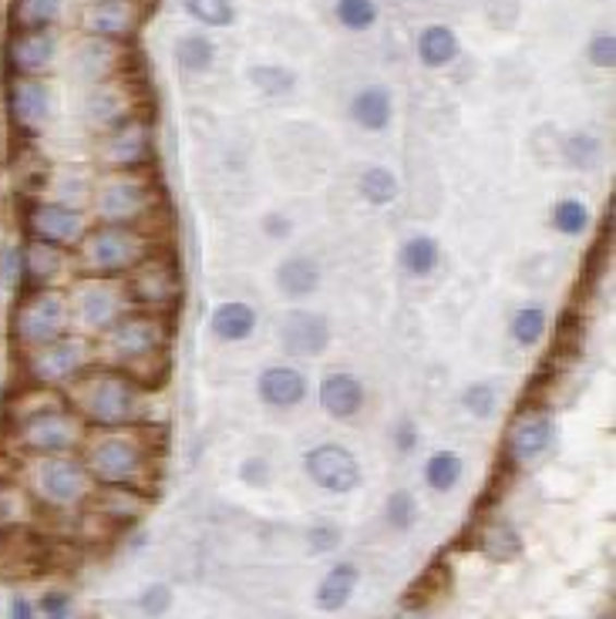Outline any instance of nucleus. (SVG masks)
I'll use <instances>...</instances> for the list:
<instances>
[{
	"mask_svg": "<svg viewBox=\"0 0 616 619\" xmlns=\"http://www.w3.org/2000/svg\"><path fill=\"white\" fill-rule=\"evenodd\" d=\"M82 461L95 485H119L152 495L162 475L166 424H125V428H88Z\"/></svg>",
	"mask_w": 616,
	"mask_h": 619,
	"instance_id": "obj_1",
	"label": "nucleus"
},
{
	"mask_svg": "<svg viewBox=\"0 0 616 619\" xmlns=\"http://www.w3.org/2000/svg\"><path fill=\"white\" fill-rule=\"evenodd\" d=\"M172 333L176 327L169 314L129 310L119 324H111L101 337H95V357L98 364L135 377L152 391H162L169 377Z\"/></svg>",
	"mask_w": 616,
	"mask_h": 619,
	"instance_id": "obj_2",
	"label": "nucleus"
},
{
	"mask_svg": "<svg viewBox=\"0 0 616 619\" xmlns=\"http://www.w3.org/2000/svg\"><path fill=\"white\" fill-rule=\"evenodd\" d=\"M64 401L78 414L88 428H125V424H162V414L156 411L159 391L138 384L135 377L95 364L88 374L74 380Z\"/></svg>",
	"mask_w": 616,
	"mask_h": 619,
	"instance_id": "obj_3",
	"label": "nucleus"
},
{
	"mask_svg": "<svg viewBox=\"0 0 616 619\" xmlns=\"http://www.w3.org/2000/svg\"><path fill=\"white\" fill-rule=\"evenodd\" d=\"M11 445L24 458L41 454H78L88 424L71 411L61 391H45V387H24L14 398V414H8Z\"/></svg>",
	"mask_w": 616,
	"mask_h": 619,
	"instance_id": "obj_4",
	"label": "nucleus"
},
{
	"mask_svg": "<svg viewBox=\"0 0 616 619\" xmlns=\"http://www.w3.org/2000/svg\"><path fill=\"white\" fill-rule=\"evenodd\" d=\"M88 213L92 222L135 226L159 236V216L166 213V196L156 175L148 172H101L95 175Z\"/></svg>",
	"mask_w": 616,
	"mask_h": 619,
	"instance_id": "obj_5",
	"label": "nucleus"
},
{
	"mask_svg": "<svg viewBox=\"0 0 616 619\" xmlns=\"http://www.w3.org/2000/svg\"><path fill=\"white\" fill-rule=\"evenodd\" d=\"M166 243L156 232H145L135 226H108L92 222L85 240L74 250V263H78V277H111L125 280L138 263H145L156 250Z\"/></svg>",
	"mask_w": 616,
	"mask_h": 619,
	"instance_id": "obj_6",
	"label": "nucleus"
},
{
	"mask_svg": "<svg viewBox=\"0 0 616 619\" xmlns=\"http://www.w3.org/2000/svg\"><path fill=\"white\" fill-rule=\"evenodd\" d=\"M27 491L37 506L55 512H78L95 495V478L82 454H41L24 461Z\"/></svg>",
	"mask_w": 616,
	"mask_h": 619,
	"instance_id": "obj_7",
	"label": "nucleus"
},
{
	"mask_svg": "<svg viewBox=\"0 0 616 619\" xmlns=\"http://www.w3.org/2000/svg\"><path fill=\"white\" fill-rule=\"evenodd\" d=\"M21 377L24 387H45V391H68V387L88 374L98 357H95V340L85 333H64L51 343L31 347L21 351Z\"/></svg>",
	"mask_w": 616,
	"mask_h": 619,
	"instance_id": "obj_8",
	"label": "nucleus"
},
{
	"mask_svg": "<svg viewBox=\"0 0 616 619\" xmlns=\"http://www.w3.org/2000/svg\"><path fill=\"white\" fill-rule=\"evenodd\" d=\"M68 310H71V330L85 337H101L111 324H119L132 306L125 280L111 277H74L68 287Z\"/></svg>",
	"mask_w": 616,
	"mask_h": 619,
	"instance_id": "obj_9",
	"label": "nucleus"
},
{
	"mask_svg": "<svg viewBox=\"0 0 616 619\" xmlns=\"http://www.w3.org/2000/svg\"><path fill=\"white\" fill-rule=\"evenodd\" d=\"M64 333H71L68 293L61 287L21 290L11 310V343L17 347V354L31 351V347L51 343Z\"/></svg>",
	"mask_w": 616,
	"mask_h": 619,
	"instance_id": "obj_10",
	"label": "nucleus"
},
{
	"mask_svg": "<svg viewBox=\"0 0 616 619\" xmlns=\"http://www.w3.org/2000/svg\"><path fill=\"white\" fill-rule=\"evenodd\" d=\"M129 296L135 310H152V314H176L182 300V269L169 246L156 250L145 263H138L125 277Z\"/></svg>",
	"mask_w": 616,
	"mask_h": 619,
	"instance_id": "obj_11",
	"label": "nucleus"
},
{
	"mask_svg": "<svg viewBox=\"0 0 616 619\" xmlns=\"http://www.w3.org/2000/svg\"><path fill=\"white\" fill-rule=\"evenodd\" d=\"M24 236L27 240H41V243H55L64 250H78V243L85 240V232L92 229V213L68 206L48 196H31L24 203Z\"/></svg>",
	"mask_w": 616,
	"mask_h": 619,
	"instance_id": "obj_12",
	"label": "nucleus"
},
{
	"mask_svg": "<svg viewBox=\"0 0 616 619\" xmlns=\"http://www.w3.org/2000/svg\"><path fill=\"white\" fill-rule=\"evenodd\" d=\"M98 159L105 172H148L152 159H156V138H152V125L142 114L119 122L101 135Z\"/></svg>",
	"mask_w": 616,
	"mask_h": 619,
	"instance_id": "obj_13",
	"label": "nucleus"
},
{
	"mask_svg": "<svg viewBox=\"0 0 616 619\" xmlns=\"http://www.w3.org/2000/svg\"><path fill=\"white\" fill-rule=\"evenodd\" d=\"M277 343L290 361H317L330 351L334 343V327L330 317L321 310L306 306H290L277 320Z\"/></svg>",
	"mask_w": 616,
	"mask_h": 619,
	"instance_id": "obj_14",
	"label": "nucleus"
},
{
	"mask_svg": "<svg viewBox=\"0 0 616 619\" xmlns=\"http://www.w3.org/2000/svg\"><path fill=\"white\" fill-rule=\"evenodd\" d=\"M556 448V417L546 408H522L506 432V458L512 469H532Z\"/></svg>",
	"mask_w": 616,
	"mask_h": 619,
	"instance_id": "obj_15",
	"label": "nucleus"
},
{
	"mask_svg": "<svg viewBox=\"0 0 616 619\" xmlns=\"http://www.w3.org/2000/svg\"><path fill=\"white\" fill-rule=\"evenodd\" d=\"M303 472L321 491L330 495H351L364 482L361 461L354 458V451L337 441H321L311 451H303Z\"/></svg>",
	"mask_w": 616,
	"mask_h": 619,
	"instance_id": "obj_16",
	"label": "nucleus"
},
{
	"mask_svg": "<svg viewBox=\"0 0 616 619\" xmlns=\"http://www.w3.org/2000/svg\"><path fill=\"white\" fill-rule=\"evenodd\" d=\"M8 105L14 129L24 135H41L51 129L58 114V95L48 77H21L14 74L8 85Z\"/></svg>",
	"mask_w": 616,
	"mask_h": 619,
	"instance_id": "obj_17",
	"label": "nucleus"
},
{
	"mask_svg": "<svg viewBox=\"0 0 616 619\" xmlns=\"http://www.w3.org/2000/svg\"><path fill=\"white\" fill-rule=\"evenodd\" d=\"M78 277L74 253L55 243L24 240L21 243V290H45V287H68Z\"/></svg>",
	"mask_w": 616,
	"mask_h": 619,
	"instance_id": "obj_18",
	"label": "nucleus"
},
{
	"mask_svg": "<svg viewBox=\"0 0 616 619\" xmlns=\"http://www.w3.org/2000/svg\"><path fill=\"white\" fill-rule=\"evenodd\" d=\"M145 21V0H95L85 11L82 27L88 37H101L111 45H129L142 31Z\"/></svg>",
	"mask_w": 616,
	"mask_h": 619,
	"instance_id": "obj_19",
	"label": "nucleus"
},
{
	"mask_svg": "<svg viewBox=\"0 0 616 619\" xmlns=\"http://www.w3.org/2000/svg\"><path fill=\"white\" fill-rule=\"evenodd\" d=\"M58 61V34L45 31H14L8 41V68L21 77H48Z\"/></svg>",
	"mask_w": 616,
	"mask_h": 619,
	"instance_id": "obj_20",
	"label": "nucleus"
},
{
	"mask_svg": "<svg viewBox=\"0 0 616 619\" xmlns=\"http://www.w3.org/2000/svg\"><path fill=\"white\" fill-rule=\"evenodd\" d=\"M256 398L269 411H293L311 398V377L297 364H269L256 377Z\"/></svg>",
	"mask_w": 616,
	"mask_h": 619,
	"instance_id": "obj_21",
	"label": "nucleus"
},
{
	"mask_svg": "<svg viewBox=\"0 0 616 619\" xmlns=\"http://www.w3.org/2000/svg\"><path fill=\"white\" fill-rule=\"evenodd\" d=\"M148 495L135 488H119V485H95V495L88 498V512L108 525V529H129L138 525L148 512Z\"/></svg>",
	"mask_w": 616,
	"mask_h": 619,
	"instance_id": "obj_22",
	"label": "nucleus"
},
{
	"mask_svg": "<svg viewBox=\"0 0 616 619\" xmlns=\"http://www.w3.org/2000/svg\"><path fill=\"white\" fill-rule=\"evenodd\" d=\"M317 404L334 421H354L367 404L364 380L351 371H327L317 384Z\"/></svg>",
	"mask_w": 616,
	"mask_h": 619,
	"instance_id": "obj_23",
	"label": "nucleus"
},
{
	"mask_svg": "<svg viewBox=\"0 0 616 619\" xmlns=\"http://www.w3.org/2000/svg\"><path fill=\"white\" fill-rule=\"evenodd\" d=\"M274 283H277V293L290 303H303L311 300L321 283H324V266L317 263V256H306V253H293V256H283L274 269Z\"/></svg>",
	"mask_w": 616,
	"mask_h": 619,
	"instance_id": "obj_24",
	"label": "nucleus"
},
{
	"mask_svg": "<svg viewBox=\"0 0 616 619\" xmlns=\"http://www.w3.org/2000/svg\"><path fill=\"white\" fill-rule=\"evenodd\" d=\"M256 327H259V314L250 300H222L209 314V333L219 343H243L256 333Z\"/></svg>",
	"mask_w": 616,
	"mask_h": 619,
	"instance_id": "obj_25",
	"label": "nucleus"
},
{
	"mask_svg": "<svg viewBox=\"0 0 616 619\" xmlns=\"http://www.w3.org/2000/svg\"><path fill=\"white\" fill-rule=\"evenodd\" d=\"M351 122L371 135H381L391 129V119H395V95L391 88L384 85H364L361 92H354L351 105Z\"/></svg>",
	"mask_w": 616,
	"mask_h": 619,
	"instance_id": "obj_26",
	"label": "nucleus"
},
{
	"mask_svg": "<svg viewBox=\"0 0 616 619\" xmlns=\"http://www.w3.org/2000/svg\"><path fill=\"white\" fill-rule=\"evenodd\" d=\"M475 549L488 559V562H498V566H512L522 559L526 553V542H522V532L512 525V522H485L475 535Z\"/></svg>",
	"mask_w": 616,
	"mask_h": 619,
	"instance_id": "obj_27",
	"label": "nucleus"
},
{
	"mask_svg": "<svg viewBox=\"0 0 616 619\" xmlns=\"http://www.w3.org/2000/svg\"><path fill=\"white\" fill-rule=\"evenodd\" d=\"M398 266L411 280L435 277L442 266V243L432 236V232H414V236H408L398 250Z\"/></svg>",
	"mask_w": 616,
	"mask_h": 619,
	"instance_id": "obj_28",
	"label": "nucleus"
},
{
	"mask_svg": "<svg viewBox=\"0 0 616 619\" xmlns=\"http://www.w3.org/2000/svg\"><path fill=\"white\" fill-rule=\"evenodd\" d=\"M361 586V569L354 562H337L324 579H321V586L314 593L317 599V609L321 612H340L343 606H348L354 599Z\"/></svg>",
	"mask_w": 616,
	"mask_h": 619,
	"instance_id": "obj_29",
	"label": "nucleus"
},
{
	"mask_svg": "<svg viewBox=\"0 0 616 619\" xmlns=\"http://www.w3.org/2000/svg\"><path fill=\"white\" fill-rule=\"evenodd\" d=\"M92 192H95V175L85 172V169H74V166H71V169L51 172V179L41 185V192H37V196H48V199L68 203V206L88 209Z\"/></svg>",
	"mask_w": 616,
	"mask_h": 619,
	"instance_id": "obj_30",
	"label": "nucleus"
},
{
	"mask_svg": "<svg viewBox=\"0 0 616 619\" xmlns=\"http://www.w3.org/2000/svg\"><path fill=\"white\" fill-rule=\"evenodd\" d=\"M132 108L125 105V92L119 95V88L114 85H95L92 88V95H88V101H85V119L92 122V125H98L101 129V135L108 132V129H114L119 122H125V119H132Z\"/></svg>",
	"mask_w": 616,
	"mask_h": 619,
	"instance_id": "obj_31",
	"label": "nucleus"
},
{
	"mask_svg": "<svg viewBox=\"0 0 616 619\" xmlns=\"http://www.w3.org/2000/svg\"><path fill=\"white\" fill-rule=\"evenodd\" d=\"M114 64H119V45L101 41V37H88L78 54H74V71L92 85H105L114 74Z\"/></svg>",
	"mask_w": 616,
	"mask_h": 619,
	"instance_id": "obj_32",
	"label": "nucleus"
},
{
	"mask_svg": "<svg viewBox=\"0 0 616 619\" xmlns=\"http://www.w3.org/2000/svg\"><path fill=\"white\" fill-rule=\"evenodd\" d=\"M358 196L371 206V209H388L398 203L401 196V179L395 169L388 166H367L358 175Z\"/></svg>",
	"mask_w": 616,
	"mask_h": 619,
	"instance_id": "obj_33",
	"label": "nucleus"
},
{
	"mask_svg": "<svg viewBox=\"0 0 616 619\" xmlns=\"http://www.w3.org/2000/svg\"><path fill=\"white\" fill-rule=\"evenodd\" d=\"M549 333V306L539 303V300H529L522 306H516V314L509 317V337L516 347H535L543 343V337Z\"/></svg>",
	"mask_w": 616,
	"mask_h": 619,
	"instance_id": "obj_34",
	"label": "nucleus"
},
{
	"mask_svg": "<svg viewBox=\"0 0 616 619\" xmlns=\"http://www.w3.org/2000/svg\"><path fill=\"white\" fill-rule=\"evenodd\" d=\"M458 51H461L458 34L445 24H428L418 34V61L425 68H445L458 58Z\"/></svg>",
	"mask_w": 616,
	"mask_h": 619,
	"instance_id": "obj_35",
	"label": "nucleus"
},
{
	"mask_svg": "<svg viewBox=\"0 0 616 619\" xmlns=\"http://www.w3.org/2000/svg\"><path fill=\"white\" fill-rule=\"evenodd\" d=\"M549 226L566 240H580V236H587L590 226H593V209L580 196H563L549 209Z\"/></svg>",
	"mask_w": 616,
	"mask_h": 619,
	"instance_id": "obj_36",
	"label": "nucleus"
},
{
	"mask_svg": "<svg viewBox=\"0 0 616 619\" xmlns=\"http://www.w3.org/2000/svg\"><path fill=\"white\" fill-rule=\"evenodd\" d=\"M172 54H176V64L185 74H206V71H213V64L219 58V48H216V41L209 34H182L176 41V48H172Z\"/></svg>",
	"mask_w": 616,
	"mask_h": 619,
	"instance_id": "obj_37",
	"label": "nucleus"
},
{
	"mask_svg": "<svg viewBox=\"0 0 616 619\" xmlns=\"http://www.w3.org/2000/svg\"><path fill=\"white\" fill-rule=\"evenodd\" d=\"M466 478V458L451 448H442V451H432L428 461H425V485L438 495H448L461 485Z\"/></svg>",
	"mask_w": 616,
	"mask_h": 619,
	"instance_id": "obj_38",
	"label": "nucleus"
},
{
	"mask_svg": "<svg viewBox=\"0 0 616 619\" xmlns=\"http://www.w3.org/2000/svg\"><path fill=\"white\" fill-rule=\"evenodd\" d=\"M246 82H250L259 95H266V98H287V95L297 92L300 77H297V71L287 68V64H250V68H246Z\"/></svg>",
	"mask_w": 616,
	"mask_h": 619,
	"instance_id": "obj_39",
	"label": "nucleus"
},
{
	"mask_svg": "<svg viewBox=\"0 0 616 619\" xmlns=\"http://www.w3.org/2000/svg\"><path fill=\"white\" fill-rule=\"evenodd\" d=\"M563 162L576 172H590L603 162V142L593 132H569L563 138Z\"/></svg>",
	"mask_w": 616,
	"mask_h": 619,
	"instance_id": "obj_40",
	"label": "nucleus"
},
{
	"mask_svg": "<svg viewBox=\"0 0 616 619\" xmlns=\"http://www.w3.org/2000/svg\"><path fill=\"white\" fill-rule=\"evenodd\" d=\"M31 491H24L21 485L0 478V535L14 532L17 525H24L31 519Z\"/></svg>",
	"mask_w": 616,
	"mask_h": 619,
	"instance_id": "obj_41",
	"label": "nucleus"
},
{
	"mask_svg": "<svg viewBox=\"0 0 616 619\" xmlns=\"http://www.w3.org/2000/svg\"><path fill=\"white\" fill-rule=\"evenodd\" d=\"M64 0H17L14 4V27L17 31H45L55 27L61 17Z\"/></svg>",
	"mask_w": 616,
	"mask_h": 619,
	"instance_id": "obj_42",
	"label": "nucleus"
},
{
	"mask_svg": "<svg viewBox=\"0 0 616 619\" xmlns=\"http://www.w3.org/2000/svg\"><path fill=\"white\" fill-rule=\"evenodd\" d=\"M334 17L343 31H351V34H364L377 24L381 17V8H377V0H337L334 4Z\"/></svg>",
	"mask_w": 616,
	"mask_h": 619,
	"instance_id": "obj_43",
	"label": "nucleus"
},
{
	"mask_svg": "<svg viewBox=\"0 0 616 619\" xmlns=\"http://www.w3.org/2000/svg\"><path fill=\"white\" fill-rule=\"evenodd\" d=\"M461 408L466 414L479 417V421H488L498 414V404H503V395H498V387L492 380H472L466 384V391H461Z\"/></svg>",
	"mask_w": 616,
	"mask_h": 619,
	"instance_id": "obj_44",
	"label": "nucleus"
},
{
	"mask_svg": "<svg viewBox=\"0 0 616 619\" xmlns=\"http://www.w3.org/2000/svg\"><path fill=\"white\" fill-rule=\"evenodd\" d=\"M182 11L203 27L233 24V4H229V0H182Z\"/></svg>",
	"mask_w": 616,
	"mask_h": 619,
	"instance_id": "obj_45",
	"label": "nucleus"
},
{
	"mask_svg": "<svg viewBox=\"0 0 616 619\" xmlns=\"http://www.w3.org/2000/svg\"><path fill=\"white\" fill-rule=\"evenodd\" d=\"M384 519H388L391 529L408 532L418 522V498L408 488H395L388 501H384Z\"/></svg>",
	"mask_w": 616,
	"mask_h": 619,
	"instance_id": "obj_46",
	"label": "nucleus"
},
{
	"mask_svg": "<svg viewBox=\"0 0 616 619\" xmlns=\"http://www.w3.org/2000/svg\"><path fill=\"white\" fill-rule=\"evenodd\" d=\"M138 609L148 619H162L172 609V586L169 583H148L138 596Z\"/></svg>",
	"mask_w": 616,
	"mask_h": 619,
	"instance_id": "obj_47",
	"label": "nucleus"
},
{
	"mask_svg": "<svg viewBox=\"0 0 616 619\" xmlns=\"http://www.w3.org/2000/svg\"><path fill=\"white\" fill-rule=\"evenodd\" d=\"M340 542H343V532L334 522H317V525H311V532H306V549H311V556L337 553Z\"/></svg>",
	"mask_w": 616,
	"mask_h": 619,
	"instance_id": "obj_48",
	"label": "nucleus"
},
{
	"mask_svg": "<svg viewBox=\"0 0 616 619\" xmlns=\"http://www.w3.org/2000/svg\"><path fill=\"white\" fill-rule=\"evenodd\" d=\"M587 58L593 68L600 71H613L616 68V34L613 31H600L590 37V45H587Z\"/></svg>",
	"mask_w": 616,
	"mask_h": 619,
	"instance_id": "obj_49",
	"label": "nucleus"
},
{
	"mask_svg": "<svg viewBox=\"0 0 616 619\" xmlns=\"http://www.w3.org/2000/svg\"><path fill=\"white\" fill-rule=\"evenodd\" d=\"M34 606L41 619H71L74 616V596L68 590H48Z\"/></svg>",
	"mask_w": 616,
	"mask_h": 619,
	"instance_id": "obj_50",
	"label": "nucleus"
},
{
	"mask_svg": "<svg viewBox=\"0 0 616 619\" xmlns=\"http://www.w3.org/2000/svg\"><path fill=\"white\" fill-rule=\"evenodd\" d=\"M388 435H391V445H395L398 454H411V451L418 448V441H421V428H418L414 417H398V421L391 424Z\"/></svg>",
	"mask_w": 616,
	"mask_h": 619,
	"instance_id": "obj_51",
	"label": "nucleus"
},
{
	"mask_svg": "<svg viewBox=\"0 0 616 619\" xmlns=\"http://www.w3.org/2000/svg\"><path fill=\"white\" fill-rule=\"evenodd\" d=\"M274 469H269V461L263 458V454H250V458H243L240 461V478H243V485H250V488H266L269 485V475Z\"/></svg>",
	"mask_w": 616,
	"mask_h": 619,
	"instance_id": "obj_52",
	"label": "nucleus"
},
{
	"mask_svg": "<svg viewBox=\"0 0 616 619\" xmlns=\"http://www.w3.org/2000/svg\"><path fill=\"white\" fill-rule=\"evenodd\" d=\"M0 287L4 290L21 287V246H14V243L0 250Z\"/></svg>",
	"mask_w": 616,
	"mask_h": 619,
	"instance_id": "obj_53",
	"label": "nucleus"
},
{
	"mask_svg": "<svg viewBox=\"0 0 616 619\" xmlns=\"http://www.w3.org/2000/svg\"><path fill=\"white\" fill-rule=\"evenodd\" d=\"M259 229H263V236H266V240L283 243V240L293 236V219H290L287 213L274 209V213H266V216L259 219Z\"/></svg>",
	"mask_w": 616,
	"mask_h": 619,
	"instance_id": "obj_54",
	"label": "nucleus"
},
{
	"mask_svg": "<svg viewBox=\"0 0 616 619\" xmlns=\"http://www.w3.org/2000/svg\"><path fill=\"white\" fill-rule=\"evenodd\" d=\"M8 619H37V606L27 596H14L8 606Z\"/></svg>",
	"mask_w": 616,
	"mask_h": 619,
	"instance_id": "obj_55",
	"label": "nucleus"
},
{
	"mask_svg": "<svg viewBox=\"0 0 616 619\" xmlns=\"http://www.w3.org/2000/svg\"><path fill=\"white\" fill-rule=\"evenodd\" d=\"M391 619H428V612H425V606H411V603H404Z\"/></svg>",
	"mask_w": 616,
	"mask_h": 619,
	"instance_id": "obj_56",
	"label": "nucleus"
}]
</instances>
